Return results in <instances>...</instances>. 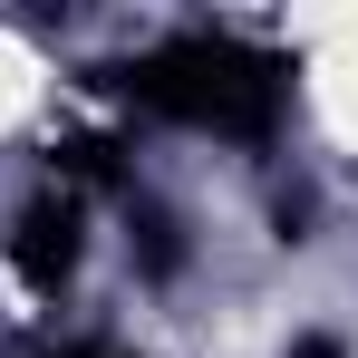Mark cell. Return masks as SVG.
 Returning <instances> with one entry per match:
<instances>
[{"label":"cell","mask_w":358,"mask_h":358,"mask_svg":"<svg viewBox=\"0 0 358 358\" xmlns=\"http://www.w3.org/2000/svg\"><path fill=\"white\" fill-rule=\"evenodd\" d=\"M117 87L155 117H184V126H213V136H242L262 145L281 126V97H291V68L252 39H223V29H194V39H165L145 59L117 68Z\"/></svg>","instance_id":"obj_1"},{"label":"cell","mask_w":358,"mask_h":358,"mask_svg":"<svg viewBox=\"0 0 358 358\" xmlns=\"http://www.w3.org/2000/svg\"><path fill=\"white\" fill-rule=\"evenodd\" d=\"M68 271H78V203L68 194H39L20 213V281L29 291H59Z\"/></svg>","instance_id":"obj_2"},{"label":"cell","mask_w":358,"mask_h":358,"mask_svg":"<svg viewBox=\"0 0 358 358\" xmlns=\"http://www.w3.org/2000/svg\"><path fill=\"white\" fill-rule=\"evenodd\" d=\"M78 358H126V349H78Z\"/></svg>","instance_id":"obj_3"}]
</instances>
